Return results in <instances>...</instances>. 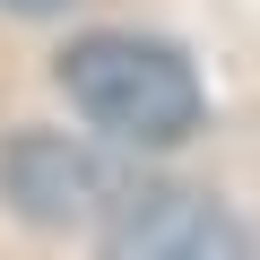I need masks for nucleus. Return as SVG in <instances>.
I'll return each instance as SVG.
<instances>
[{
	"label": "nucleus",
	"mask_w": 260,
	"mask_h": 260,
	"mask_svg": "<svg viewBox=\"0 0 260 260\" xmlns=\"http://www.w3.org/2000/svg\"><path fill=\"white\" fill-rule=\"evenodd\" d=\"M0 191H9V208L35 217V225H87V217L113 208V174L87 148H70L61 130H18V139L0 148Z\"/></svg>",
	"instance_id": "3"
},
{
	"label": "nucleus",
	"mask_w": 260,
	"mask_h": 260,
	"mask_svg": "<svg viewBox=\"0 0 260 260\" xmlns=\"http://www.w3.org/2000/svg\"><path fill=\"white\" fill-rule=\"evenodd\" d=\"M95 260H251V225L191 182H130L95 217Z\"/></svg>",
	"instance_id": "2"
},
{
	"label": "nucleus",
	"mask_w": 260,
	"mask_h": 260,
	"mask_svg": "<svg viewBox=\"0 0 260 260\" xmlns=\"http://www.w3.org/2000/svg\"><path fill=\"white\" fill-rule=\"evenodd\" d=\"M52 78H61L70 113H78L87 130H104L113 148H174V139H191L200 113H208L200 70H191L174 44L121 35V26L78 35V44L52 61Z\"/></svg>",
	"instance_id": "1"
},
{
	"label": "nucleus",
	"mask_w": 260,
	"mask_h": 260,
	"mask_svg": "<svg viewBox=\"0 0 260 260\" xmlns=\"http://www.w3.org/2000/svg\"><path fill=\"white\" fill-rule=\"evenodd\" d=\"M0 9H26V18H44V9H61V0H0Z\"/></svg>",
	"instance_id": "4"
}]
</instances>
